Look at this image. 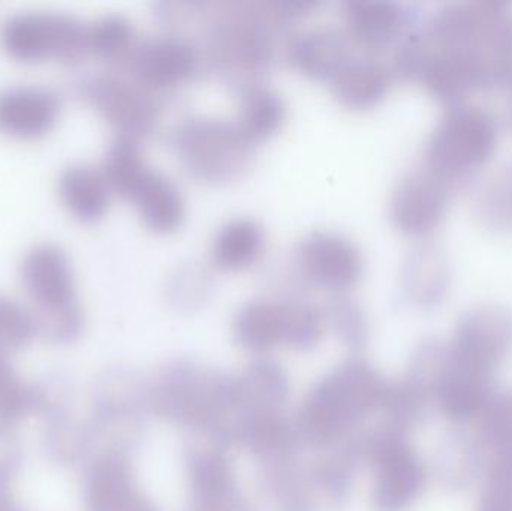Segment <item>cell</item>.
I'll return each mask as SVG.
<instances>
[{
	"label": "cell",
	"instance_id": "cell-1",
	"mask_svg": "<svg viewBox=\"0 0 512 511\" xmlns=\"http://www.w3.org/2000/svg\"><path fill=\"white\" fill-rule=\"evenodd\" d=\"M149 411L228 447L237 425L234 375L192 360H173L147 381Z\"/></svg>",
	"mask_w": 512,
	"mask_h": 511
},
{
	"label": "cell",
	"instance_id": "cell-2",
	"mask_svg": "<svg viewBox=\"0 0 512 511\" xmlns=\"http://www.w3.org/2000/svg\"><path fill=\"white\" fill-rule=\"evenodd\" d=\"M388 381L360 357H351L316 381L298 408L295 429L304 446L327 450L358 435L357 429L381 413Z\"/></svg>",
	"mask_w": 512,
	"mask_h": 511
},
{
	"label": "cell",
	"instance_id": "cell-3",
	"mask_svg": "<svg viewBox=\"0 0 512 511\" xmlns=\"http://www.w3.org/2000/svg\"><path fill=\"white\" fill-rule=\"evenodd\" d=\"M24 291L33 303L39 335L54 344H72L86 324L68 254L54 243L32 246L20 264Z\"/></svg>",
	"mask_w": 512,
	"mask_h": 511
},
{
	"label": "cell",
	"instance_id": "cell-4",
	"mask_svg": "<svg viewBox=\"0 0 512 511\" xmlns=\"http://www.w3.org/2000/svg\"><path fill=\"white\" fill-rule=\"evenodd\" d=\"M280 21L268 3H225L209 26L213 62L242 89L258 83L274 62Z\"/></svg>",
	"mask_w": 512,
	"mask_h": 511
},
{
	"label": "cell",
	"instance_id": "cell-5",
	"mask_svg": "<svg viewBox=\"0 0 512 511\" xmlns=\"http://www.w3.org/2000/svg\"><path fill=\"white\" fill-rule=\"evenodd\" d=\"M498 132V122L484 108L451 105L430 134L424 168L448 186L465 182L492 159Z\"/></svg>",
	"mask_w": 512,
	"mask_h": 511
},
{
	"label": "cell",
	"instance_id": "cell-6",
	"mask_svg": "<svg viewBox=\"0 0 512 511\" xmlns=\"http://www.w3.org/2000/svg\"><path fill=\"white\" fill-rule=\"evenodd\" d=\"M186 173L209 185H228L245 176L252 146L236 123L213 117H191L171 138Z\"/></svg>",
	"mask_w": 512,
	"mask_h": 511
},
{
	"label": "cell",
	"instance_id": "cell-7",
	"mask_svg": "<svg viewBox=\"0 0 512 511\" xmlns=\"http://www.w3.org/2000/svg\"><path fill=\"white\" fill-rule=\"evenodd\" d=\"M361 459L372 471L370 501L375 511H406L426 485V468L405 432L382 426L358 435Z\"/></svg>",
	"mask_w": 512,
	"mask_h": 511
},
{
	"label": "cell",
	"instance_id": "cell-8",
	"mask_svg": "<svg viewBox=\"0 0 512 511\" xmlns=\"http://www.w3.org/2000/svg\"><path fill=\"white\" fill-rule=\"evenodd\" d=\"M89 24L65 12L24 11L0 26V44L18 62L77 63L89 56Z\"/></svg>",
	"mask_w": 512,
	"mask_h": 511
},
{
	"label": "cell",
	"instance_id": "cell-9",
	"mask_svg": "<svg viewBox=\"0 0 512 511\" xmlns=\"http://www.w3.org/2000/svg\"><path fill=\"white\" fill-rule=\"evenodd\" d=\"M147 413H150L147 381L129 369L104 372L93 386L87 414L98 452L105 449L131 452Z\"/></svg>",
	"mask_w": 512,
	"mask_h": 511
},
{
	"label": "cell",
	"instance_id": "cell-10",
	"mask_svg": "<svg viewBox=\"0 0 512 511\" xmlns=\"http://www.w3.org/2000/svg\"><path fill=\"white\" fill-rule=\"evenodd\" d=\"M511 347V312L501 306H478L457 323L453 341L445 347V372L490 386L493 371Z\"/></svg>",
	"mask_w": 512,
	"mask_h": 511
},
{
	"label": "cell",
	"instance_id": "cell-11",
	"mask_svg": "<svg viewBox=\"0 0 512 511\" xmlns=\"http://www.w3.org/2000/svg\"><path fill=\"white\" fill-rule=\"evenodd\" d=\"M78 96L95 108L119 137L140 138L152 134L158 125L159 105L155 96L137 81L114 72L87 75L75 84Z\"/></svg>",
	"mask_w": 512,
	"mask_h": 511
},
{
	"label": "cell",
	"instance_id": "cell-12",
	"mask_svg": "<svg viewBox=\"0 0 512 511\" xmlns=\"http://www.w3.org/2000/svg\"><path fill=\"white\" fill-rule=\"evenodd\" d=\"M227 449L209 438L189 444L185 452L189 489L185 511H252L237 483Z\"/></svg>",
	"mask_w": 512,
	"mask_h": 511
},
{
	"label": "cell",
	"instance_id": "cell-13",
	"mask_svg": "<svg viewBox=\"0 0 512 511\" xmlns=\"http://www.w3.org/2000/svg\"><path fill=\"white\" fill-rule=\"evenodd\" d=\"M84 467V510L161 511L138 483L131 452L99 450Z\"/></svg>",
	"mask_w": 512,
	"mask_h": 511
},
{
	"label": "cell",
	"instance_id": "cell-14",
	"mask_svg": "<svg viewBox=\"0 0 512 511\" xmlns=\"http://www.w3.org/2000/svg\"><path fill=\"white\" fill-rule=\"evenodd\" d=\"M295 261L307 282L337 294L355 287L364 272L360 248L334 231L307 234L298 243Z\"/></svg>",
	"mask_w": 512,
	"mask_h": 511
},
{
	"label": "cell",
	"instance_id": "cell-15",
	"mask_svg": "<svg viewBox=\"0 0 512 511\" xmlns=\"http://www.w3.org/2000/svg\"><path fill=\"white\" fill-rule=\"evenodd\" d=\"M200 65L197 45L180 35L155 36L138 42L128 63L132 78L152 93L188 83Z\"/></svg>",
	"mask_w": 512,
	"mask_h": 511
},
{
	"label": "cell",
	"instance_id": "cell-16",
	"mask_svg": "<svg viewBox=\"0 0 512 511\" xmlns=\"http://www.w3.org/2000/svg\"><path fill=\"white\" fill-rule=\"evenodd\" d=\"M450 189L427 168L409 171L394 188L390 216L400 233L424 237L435 231L447 213Z\"/></svg>",
	"mask_w": 512,
	"mask_h": 511
},
{
	"label": "cell",
	"instance_id": "cell-17",
	"mask_svg": "<svg viewBox=\"0 0 512 511\" xmlns=\"http://www.w3.org/2000/svg\"><path fill=\"white\" fill-rule=\"evenodd\" d=\"M62 99L50 87L12 86L0 90V132L18 140H36L59 119Z\"/></svg>",
	"mask_w": 512,
	"mask_h": 511
},
{
	"label": "cell",
	"instance_id": "cell-18",
	"mask_svg": "<svg viewBox=\"0 0 512 511\" xmlns=\"http://www.w3.org/2000/svg\"><path fill=\"white\" fill-rule=\"evenodd\" d=\"M348 36L367 50L390 47L408 29L412 12L390 0H351L343 5Z\"/></svg>",
	"mask_w": 512,
	"mask_h": 511
},
{
	"label": "cell",
	"instance_id": "cell-19",
	"mask_svg": "<svg viewBox=\"0 0 512 511\" xmlns=\"http://www.w3.org/2000/svg\"><path fill=\"white\" fill-rule=\"evenodd\" d=\"M286 54L295 71L327 83H331L355 57L349 36L328 27L307 30L295 36L289 42Z\"/></svg>",
	"mask_w": 512,
	"mask_h": 511
},
{
	"label": "cell",
	"instance_id": "cell-20",
	"mask_svg": "<svg viewBox=\"0 0 512 511\" xmlns=\"http://www.w3.org/2000/svg\"><path fill=\"white\" fill-rule=\"evenodd\" d=\"M234 390L239 425L240 419L246 414L283 410L289 395L288 375L279 363L259 357L234 375Z\"/></svg>",
	"mask_w": 512,
	"mask_h": 511
},
{
	"label": "cell",
	"instance_id": "cell-21",
	"mask_svg": "<svg viewBox=\"0 0 512 511\" xmlns=\"http://www.w3.org/2000/svg\"><path fill=\"white\" fill-rule=\"evenodd\" d=\"M59 194L68 212L84 224H95L110 207L111 191L101 168L72 164L59 177Z\"/></svg>",
	"mask_w": 512,
	"mask_h": 511
},
{
	"label": "cell",
	"instance_id": "cell-22",
	"mask_svg": "<svg viewBox=\"0 0 512 511\" xmlns=\"http://www.w3.org/2000/svg\"><path fill=\"white\" fill-rule=\"evenodd\" d=\"M393 83V72L370 57H354L330 86L334 98L351 110H369L384 101Z\"/></svg>",
	"mask_w": 512,
	"mask_h": 511
},
{
	"label": "cell",
	"instance_id": "cell-23",
	"mask_svg": "<svg viewBox=\"0 0 512 511\" xmlns=\"http://www.w3.org/2000/svg\"><path fill=\"white\" fill-rule=\"evenodd\" d=\"M132 203L143 224L156 234H173L186 218V203L173 180L150 170L135 191Z\"/></svg>",
	"mask_w": 512,
	"mask_h": 511
},
{
	"label": "cell",
	"instance_id": "cell-24",
	"mask_svg": "<svg viewBox=\"0 0 512 511\" xmlns=\"http://www.w3.org/2000/svg\"><path fill=\"white\" fill-rule=\"evenodd\" d=\"M233 336L243 350L264 354L286 341L283 300L256 299L245 303L234 315Z\"/></svg>",
	"mask_w": 512,
	"mask_h": 511
},
{
	"label": "cell",
	"instance_id": "cell-25",
	"mask_svg": "<svg viewBox=\"0 0 512 511\" xmlns=\"http://www.w3.org/2000/svg\"><path fill=\"white\" fill-rule=\"evenodd\" d=\"M264 249L265 231L255 219H231L213 237L212 261L225 272H240L255 264Z\"/></svg>",
	"mask_w": 512,
	"mask_h": 511
},
{
	"label": "cell",
	"instance_id": "cell-26",
	"mask_svg": "<svg viewBox=\"0 0 512 511\" xmlns=\"http://www.w3.org/2000/svg\"><path fill=\"white\" fill-rule=\"evenodd\" d=\"M288 116L285 99L261 83L242 89L239 119L236 123L243 137L255 146L270 140L282 129Z\"/></svg>",
	"mask_w": 512,
	"mask_h": 511
},
{
	"label": "cell",
	"instance_id": "cell-27",
	"mask_svg": "<svg viewBox=\"0 0 512 511\" xmlns=\"http://www.w3.org/2000/svg\"><path fill=\"white\" fill-rule=\"evenodd\" d=\"M38 398V383L23 380L11 357L0 356V441L11 440L15 429L35 416Z\"/></svg>",
	"mask_w": 512,
	"mask_h": 511
},
{
	"label": "cell",
	"instance_id": "cell-28",
	"mask_svg": "<svg viewBox=\"0 0 512 511\" xmlns=\"http://www.w3.org/2000/svg\"><path fill=\"white\" fill-rule=\"evenodd\" d=\"M101 170L113 194L131 201L152 168L144 161L138 141L117 135L108 146Z\"/></svg>",
	"mask_w": 512,
	"mask_h": 511
},
{
	"label": "cell",
	"instance_id": "cell-29",
	"mask_svg": "<svg viewBox=\"0 0 512 511\" xmlns=\"http://www.w3.org/2000/svg\"><path fill=\"white\" fill-rule=\"evenodd\" d=\"M87 39L89 54L117 66L128 65L138 44L134 24L120 14L105 15L90 23Z\"/></svg>",
	"mask_w": 512,
	"mask_h": 511
},
{
	"label": "cell",
	"instance_id": "cell-30",
	"mask_svg": "<svg viewBox=\"0 0 512 511\" xmlns=\"http://www.w3.org/2000/svg\"><path fill=\"white\" fill-rule=\"evenodd\" d=\"M403 285L418 305L432 306L447 290V270L441 257L429 248L417 249L405 263Z\"/></svg>",
	"mask_w": 512,
	"mask_h": 511
},
{
	"label": "cell",
	"instance_id": "cell-31",
	"mask_svg": "<svg viewBox=\"0 0 512 511\" xmlns=\"http://www.w3.org/2000/svg\"><path fill=\"white\" fill-rule=\"evenodd\" d=\"M38 335L32 311L17 300L0 296V356L11 357Z\"/></svg>",
	"mask_w": 512,
	"mask_h": 511
},
{
	"label": "cell",
	"instance_id": "cell-32",
	"mask_svg": "<svg viewBox=\"0 0 512 511\" xmlns=\"http://www.w3.org/2000/svg\"><path fill=\"white\" fill-rule=\"evenodd\" d=\"M324 315L328 326L333 327L346 347L354 351L364 347L369 336V326L366 315L357 302L339 294L331 300Z\"/></svg>",
	"mask_w": 512,
	"mask_h": 511
},
{
	"label": "cell",
	"instance_id": "cell-33",
	"mask_svg": "<svg viewBox=\"0 0 512 511\" xmlns=\"http://www.w3.org/2000/svg\"><path fill=\"white\" fill-rule=\"evenodd\" d=\"M490 89L512 90V9L499 21L493 35Z\"/></svg>",
	"mask_w": 512,
	"mask_h": 511
},
{
	"label": "cell",
	"instance_id": "cell-34",
	"mask_svg": "<svg viewBox=\"0 0 512 511\" xmlns=\"http://www.w3.org/2000/svg\"><path fill=\"white\" fill-rule=\"evenodd\" d=\"M198 266H186L171 278L168 285V296L171 303L180 309H195L203 305L209 297L210 278Z\"/></svg>",
	"mask_w": 512,
	"mask_h": 511
},
{
	"label": "cell",
	"instance_id": "cell-35",
	"mask_svg": "<svg viewBox=\"0 0 512 511\" xmlns=\"http://www.w3.org/2000/svg\"><path fill=\"white\" fill-rule=\"evenodd\" d=\"M483 434L504 455L512 453V396L490 399L483 413Z\"/></svg>",
	"mask_w": 512,
	"mask_h": 511
},
{
	"label": "cell",
	"instance_id": "cell-36",
	"mask_svg": "<svg viewBox=\"0 0 512 511\" xmlns=\"http://www.w3.org/2000/svg\"><path fill=\"white\" fill-rule=\"evenodd\" d=\"M478 511H512V453L493 465Z\"/></svg>",
	"mask_w": 512,
	"mask_h": 511
},
{
	"label": "cell",
	"instance_id": "cell-37",
	"mask_svg": "<svg viewBox=\"0 0 512 511\" xmlns=\"http://www.w3.org/2000/svg\"><path fill=\"white\" fill-rule=\"evenodd\" d=\"M20 470V455L11 440L0 441V511H24L14 497V483Z\"/></svg>",
	"mask_w": 512,
	"mask_h": 511
},
{
	"label": "cell",
	"instance_id": "cell-38",
	"mask_svg": "<svg viewBox=\"0 0 512 511\" xmlns=\"http://www.w3.org/2000/svg\"><path fill=\"white\" fill-rule=\"evenodd\" d=\"M511 116H512V108H511Z\"/></svg>",
	"mask_w": 512,
	"mask_h": 511
},
{
	"label": "cell",
	"instance_id": "cell-39",
	"mask_svg": "<svg viewBox=\"0 0 512 511\" xmlns=\"http://www.w3.org/2000/svg\"><path fill=\"white\" fill-rule=\"evenodd\" d=\"M511 192H512V185H511Z\"/></svg>",
	"mask_w": 512,
	"mask_h": 511
}]
</instances>
